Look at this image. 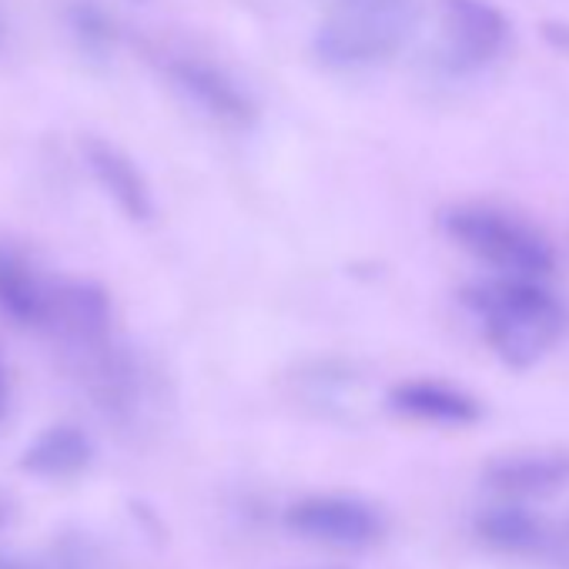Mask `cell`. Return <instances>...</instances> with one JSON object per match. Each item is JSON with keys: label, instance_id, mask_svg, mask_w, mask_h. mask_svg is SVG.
<instances>
[{"label": "cell", "instance_id": "1", "mask_svg": "<svg viewBox=\"0 0 569 569\" xmlns=\"http://www.w3.org/2000/svg\"><path fill=\"white\" fill-rule=\"evenodd\" d=\"M466 309L476 316L486 346L512 372L539 366L559 342L566 312L546 289L542 278L489 274L462 292Z\"/></svg>", "mask_w": 569, "mask_h": 569}, {"label": "cell", "instance_id": "2", "mask_svg": "<svg viewBox=\"0 0 569 569\" xmlns=\"http://www.w3.org/2000/svg\"><path fill=\"white\" fill-rule=\"evenodd\" d=\"M419 24V0H346L316 31V58L336 71H366L396 58Z\"/></svg>", "mask_w": 569, "mask_h": 569}, {"label": "cell", "instance_id": "3", "mask_svg": "<svg viewBox=\"0 0 569 569\" xmlns=\"http://www.w3.org/2000/svg\"><path fill=\"white\" fill-rule=\"evenodd\" d=\"M439 224L449 241H456L466 254L479 258L496 274L546 278L556 268V251L549 238L532 221L506 208L466 201L446 208Z\"/></svg>", "mask_w": 569, "mask_h": 569}, {"label": "cell", "instance_id": "4", "mask_svg": "<svg viewBox=\"0 0 569 569\" xmlns=\"http://www.w3.org/2000/svg\"><path fill=\"white\" fill-rule=\"evenodd\" d=\"M442 64L452 74H479L512 48V21L496 0H439Z\"/></svg>", "mask_w": 569, "mask_h": 569}, {"label": "cell", "instance_id": "5", "mask_svg": "<svg viewBox=\"0 0 569 569\" xmlns=\"http://www.w3.org/2000/svg\"><path fill=\"white\" fill-rule=\"evenodd\" d=\"M284 526L306 539L342 546V549H369L382 542L389 529L386 512L376 502L352 492L306 496L284 509Z\"/></svg>", "mask_w": 569, "mask_h": 569}, {"label": "cell", "instance_id": "6", "mask_svg": "<svg viewBox=\"0 0 569 569\" xmlns=\"http://www.w3.org/2000/svg\"><path fill=\"white\" fill-rule=\"evenodd\" d=\"M41 329H51L78 352L101 346L111 336V299L98 281L88 278L51 281Z\"/></svg>", "mask_w": 569, "mask_h": 569}, {"label": "cell", "instance_id": "7", "mask_svg": "<svg viewBox=\"0 0 569 569\" xmlns=\"http://www.w3.org/2000/svg\"><path fill=\"white\" fill-rule=\"evenodd\" d=\"M164 74L171 81V88L188 101L194 104L201 114H208L211 121L218 124H231V128H244L254 121V104L251 98L241 91V84L214 68L211 61L204 58H168L164 61Z\"/></svg>", "mask_w": 569, "mask_h": 569}, {"label": "cell", "instance_id": "8", "mask_svg": "<svg viewBox=\"0 0 569 569\" xmlns=\"http://www.w3.org/2000/svg\"><path fill=\"white\" fill-rule=\"evenodd\" d=\"M482 482L499 499H536L569 486V449H516L482 466Z\"/></svg>", "mask_w": 569, "mask_h": 569}, {"label": "cell", "instance_id": "9", "mask_svg": "<svg viewBox=\"0 0 569 569\" xmlns=\"http://www.w3.org/2000/svg\"><path fill=\"white\" fill-rule=\"evenodd\" d=\"M389 409L442 429H466L482 419V402L442 379H406L389 389Z\"/></svg>", "mask_w": 569, "mask_h": 569}, {"label": "cell", "instance_id": "10", "mask_svg": "<svg viewBox=\"0 0 569 569\" xmlns=\"http://www.w3.org/2000/svg\"><path fill=\"white\" fill-rule=\"evenodd\" d=\"M88 171L94 174L98 188L121 208V214H128L131 221H148L154 214V198H151V184L144 178V171L131 161L128 151H121L118 144L104 141V138H88L81 144Z\"/></svg>", "mask_w": 569, "mask_h": 569}, {"label": "cell", "instance_id": "11", "mask_svg": "<svg viewBox=\"0 0 569 569\" xmlns=\"http://www.w3.org/2000/svg\"><path fill=\"white\" fill-rule=\"evenodd\" d=\"M476 536L509 556H536L549 549V526L542 522L539 512H532L522 499H496L489 509L479 512L476 519Z\"/></svg>", "mask_w": 569, "mask_h": 569}, {"label": "cell", "instance_id": "12", "mask_svg": "<svg viewBox=\"0 0 569 569\" xmlns=\"http://www.w3.org/2000/svg\"><path fill=\"white\" fill-rule=\"evenodd\" d=\"M94 462V442L81 426L61 422L44 429L21 452V469L38 479H71Z\"/></svg>", "mask_w": 569, "mask_h": 569}, {"label": "cell", "instance_id": "13", "mask_svg": "<svg viewBox=\"0 0 569 569\" xmlns=\"http://www.w3.org/2000/svg\"><path fill=\"white\" fill-rule=\"evenodd\" d=\"M81 352L88 356L84 382H88L91 399L108 416H118V419L131 416L141 399V376H138L134 362L121 349H111L108 342L81 349Z\"/></svg>", "mask_w": 569, "mask_h": 569}, {"label": "cell", "instance_id": "14", "mask_svg": "<svg viewBox=\"0 0 569 569\" xmlns=\"http://www.w3.org/2000/svg\"><path fill=\"white\" fill-rule=\"evenodd\" d=\"M48 284L24 254L0 244V316L21 329H41L48 309Z\"/></svg>", "mask_w": 569, "mask_h": 569}, {"label": "cell", "instance_id": "15", "mask_svg": "<svg viewBox=\"0 0 569 569\" xmlns=\"http://www.w3.org/2000/svg\"><path fill=\"white\" fill-rule=\"evenodd\" d=\"M68 28H71V38L78 41V48L91 61H108L114 54L118 24H114V18L108 14V8L101 4V0H71Z\"/></svg>", "mask_w": 569, "mask_h": 569}, {"label": "cell", "instance_id": "16", "mask_svg": "<svg viewBox=\"0 0 569 569\" xmlns=\"http://www.w3.org/2000/svg\"><path fill=\"white\" fill-rule=\"evenodd\" d=\"M44 569H98V562L81 536H64L58 539L54 556L44 559Z\"/></svg>", "mask_w": 569, "mask_h": 569}, {"label": "cell", "instance_id": "17", "mask_svg": "<svg viewBox=\"0 0 569 569\" xmlns=\"http://www.w3.org/2000/svg\"><path fill=\"white\" fill-rule=\"evenodd\" d=\"M549 549H552V556L559 559V566H562V569H569V522H566L559 532H552Z\"/></svg>", "mask_w": 569, "mask_h": 569}, {"label": "cell", "instance_id": "18", "mask_svg": "<svg viewBox=\"0 0 569 569\" xmlns=\"http://www.w3.org/2000/svg\"><path fill=\"white\" fill-rule=\"evenodd\" d=\"M0 569H44V562L14 556V552H0Z\"/></svg>", "mask_w": 569, "mask_h": 569}, {"label": "cell", "instance_id": "19", "mask_svg": "<svg viewBox=\"0 0 569 569\" xmlns=\"http://www.w3.org/2000/svg\"><path fill=\"white\" fill-rule=\"evenodd\" d=\"M8 412V372H4V366H0V416Z\"/></svg>", "mask_w": 569, "mask_h": 569}, {"label": "cell", "instance_id": "20", "mask_svg": "<svg viewBox=\"0 0 569 569\" xmlns=\"http://www.w3.org/2000/svg\"><path fill=\"white\" fill-rule=\"evenodd\" d=\"M14 516V506L8 499H0V526H8V519Z\"/></svg>", "mask_w": 569, "mask_h": 569}, {"label": "cell", "instance_id": "21", "mask_svg": "<svg viewBox=\"0 0 569 569\" xmlns=\"http://www.w3.org/2000/svg\"><path fill=\"white\" fill-rule=\"evenodd\" d=\"M306 569H339V566H306Z\"/></svg>", "mask_w": 569, "mask_h": 569}]
</instances>
